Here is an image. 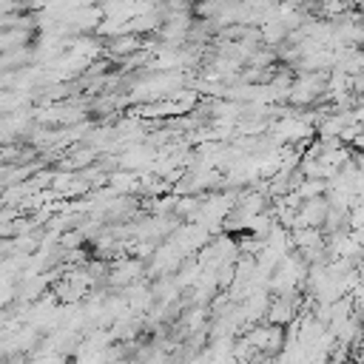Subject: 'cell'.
I'll return each mask as SVG.
<instances>
[]
</instances>
